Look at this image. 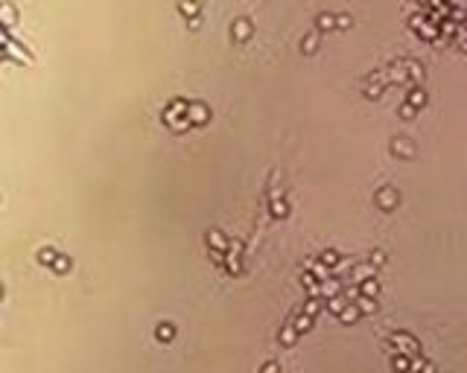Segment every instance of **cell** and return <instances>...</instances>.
<instances>
[{
  "mask_svg": "<svg viewBox=\"0 0 467 373\" xmlns=\"http://www.w3.org/2000/svg\"><path fill=\"white\" fill-rule=\"evenodd\" d=\"M374 201H377L380 210H394L397 204H400V193H397L394 186H380L377 196H374Z\"/></svg>",
  "mask_w": 467,
  "mask_h": 373,
  "instance_id": "6da1fadb",
  "label": "cell"
},
{
  "mask_svg": "<svg viewBox=\"0 0 467 373\" xmlns=\"http://www.w3.org/2000/svg\"><path fill=\"white\" fill-rule=\"evenodd\" d=\"M391 344L397 347V353H406V356H415L420 350V344L409 332H391Z\"/></svg>",
  "mask_w": 467,
  "mask_h": 373,
  "instance_id": "7a4b0ae2",
  "label": "cell"
},
{
  "mask_svg": "<svg viewBox=\"0 0 467 373\" xmlns=\"http://www.w3.org/2000/svg\"><path fill=\"white\" fill-rule=\"evenodd\" d=\"M187 117H190L193 126H205V123L210 120V108L205 102H190L187 105Z\"/></svg>",
  "mask_w": 467,
  "mask_h": 373,
  "instance_id": "3957f363",
  "label": "cell"
},
{
  "mask_svg": "<svg viewBox=\"0 0 467 373\" xmlns=\"http://www.w3.org/2000/svg\"><path fill=\"white\" fill-rule=\"evenodd\" d=\"M391 152L400 155V158H412V155H415V146H412V140H409V137H397L394 143H391Z\"/></svg>",
  "mask_w": 467,
  "mask_h": 373,
  "instance_id": "277c9868",
  "label": "cell"
},
{
  "mask_svg": "<svg viewBox=\"0 0 467 373\" xmlns=\"http://www.w3.org/2000/svg\"><path fill=\"white\" fill-rule=\"evenodd\" d=\"M321 294H324L327 301H330V297H339V294H342V283H339L336 277H327L324 283H321Z\"/></svg>",
  "mask_w": 467,
  "mask_h": 373,
  "instance_id": "5b68a950",
  "label": "cell"
},
{
  "mask_svg": "<svg viewBox=\"0 0 467 373\" xmlns=\"http://www.w3.org/2000/svg\"><path fill=\"white\" fill-rule=\"evenodd\" d=\"M359 318H362V309L356 306V303H348V306H345V312L339 315V321H342V324H356Z\"/></svg>",
  "mask_w": 467,
  "mask_h": 373,
  "instance_id": "8992f818",
  "label": "cell"
},
{
  "mask_svg": "<svg viewBox=\"0 0 467 373\" xmlns=\"http://www.w3.org/2000/svg\"><path fill=\"white\" fill-rule=\"evenodd\" d=\"M298 329H295V324H286L283 329H280V347H292L295 341H298Z\"/></svg>",
  "mask_w": 467,
  "mask_h": 373,
  "instance_id": "52a82bcc",
  "label": "cell"
},
{
  "mask_svg": "<svg viewBox=\"0 0 467 373\" xmlns=\"http://www.w3.org/2000/svg\"><path fill=\"white\" fill-rule=\"evenodd\" d=\"M391 367H394V373H409L412 370V359H409L406 353H394L391 356Z\"/></svg>",
  "mask_w": 467,
  "mask_h": 373,
  "instance_id": "ba28073f",
  "label": "cell"
},
{
  "mask_svg": "<svg viewBox=\"0 0 467 373\" xmlns=\"http://www.w3.org/2000/svg\"><path fill=\"white\" fill-rule=\"evenodd\" d=\"M359 294H365V297H377V294H380V280H377V277L362 280V283H359Z\"/></svg>",
  "mask_w": 467,
  "mask_h": 373,
  "instance_id": "9c48e42d",
  "label": "cell"
},
{
  "mask_svg": "<svg viewBox=\"0 0 467 373\" xmlns=\"http://www.w3.org/2000/svg\"><path fill=\"white\" fill-rule=\"evenodd\" d=\"M406 102L412 105V108H423V105H426V91H423V88H412Z\"/></svg>",
  "mask_w": 467,
  "mask_h": 373,
  "instance_id": "30bf717a",
  "label": "cell"
},
{
  "mask_svg": "<svg viewBox=\"0 0 467 373\" xmlns=\"http://www.w3.org/2000/svg\"><path fill=\"white\" fill-rule=\"evenodd\" d=\"M155 338H158V341H173V338H175V326L173 324H158V326H155Z\"/></svg>",
  "mask_w": 467,
  "mask_h": 373,
  "instance_id": "8fae6325",
  "label": "cell"
},
{
  "mask_svg": "<svg viewBox=\"0 0 467 373\" xmlns=\"http://www.w3.org/2000/svg\"><path fill=\"white\" fill-rule=\"evenodd\" d=\"M321 303H324L321 297H310V301L304 303V309H301V312H304V315H310V318H315V315L321 312Z\"/></svg>",
  "mask_w": 467,
  "mask_h": 373,
  "instance_id": "7c38bea8",
  "label": "cell"
},
{
  "mask_svg": "<svg viewBox=\"0 0 467 373\" xmlns=\"http://www.w3.org/2000/svg\"><path fill=\"white\" fill-rule=\"evenodd\" d=\"M356 306L362 309V315L377 312V301H374V297H365V294H359V297H356Z\"/></svg>",
  "mask_w": 467,
  "mask_h": 373,
  "instance_id": "4fadbf2b",
  "label": "cell"
},
{
  "mask_svg": "<svg viewBox=\"0 0 467 373\" xmlns=\"http://www.w3.org/2000/svg\"><path fill=\"white\" fill-rule=\"evenodd\" d=\"M286 213H289V207H286V201L275 196V198H272V216H278V219H283Z\"/></svg>",
  "mask_w": 467,
  "mask_h": 373,
  "instance_id": "5bb4252c",
  "label": "cell"
},
{
  "mask_svg": "<svg viewBox=\"0 0 467 373\" xmlns=\"http://www.w3.org/2000/svg\"><path fill=\"white\" fill-rule=\"evenodd\" d=\"M368 277H374V274H371V266H356V268H353V274H350V280H353V283H362V280H368Z\"/></svg>",
  "mask_w": 467,
  "mask_h": 373,
  "instance_id": "9a60e30c",
  "label": "cell"
},
{
  "mask_svg": "<svg viewBox=\"0 0 467 373\" xmlns=\"http://www.w3.org/2000/svg\"><path fill=\"white\" fill-rule=\"evenodd\" d=\"M345 306H348V303H345V297H342V294H339V297H330V301H327V309H330L333 315H342V312H345Z\"/></svg>",
  "mask_w": 467,
  "mask_h": 373,
  "instance_id": "2e32d148",
  "label": "cell"
},
{
  "mask_svg": "<svg viewBox=\"0 0 467 373\" xmlns=\"http://www.w3.org/2000/svg\"><path fill=\"white\" fill-rule=\"evenodd\" d=\"M292 324H295V329H298V332H307V329H310V326H313V318H310V315H298V318H295V321H292Z\"/></svg>",
  "mask_w": 467,
  "mask_h": 373,
  "instance_id": "e0dca14e",
  "label": "cell"
},
{
  "mask_svg": "<svg viewBox=\"0 0 467 373\" xmlns=\"http://www.w3.org/2000/svg\"><path fill=\"white\" fill-rule=\"evenodd\" d=\"M70 266H73V263H70V256H61V254H58V256H56V263H53V268H56L58 274L70 271Z\"/></svg>",
  "mask_w": 467,
  "mask_h": 373,
  "instance_id": "ac0fdd59",
  "label": "cell"
},
{
  "mask_svg": "<svg viewBox=\"0 0 467 373\" xmlns=\"http://www.w3.org/2000/svg\"><path fill=\"white\" fill-rule=\"evenodd\" d=\"M56 251H53V248H41V251H38V259H41V263H47V266H53V263H56Z\"/></svg>",
  "mask_w": 467,
  "mask_h": 373,
  "instance_id": "d6986e66",
  "label": "cell"
},
{
  "mask_svg": "<svg viewBox=\"0 0 467 373\" xmlns=\"http://www.w3.org/2000/svg\"><path fill=\"white\" fill-rule=\"evenodd\" d=\"M318 259H321V263H324L327 268H333V266H339V254L336 251H324V254L318 256Z\"/></svg>",
  "mask_w": 467,
  "mask_h": 373,
  "instance_id": "ffe728a7",
  "label": "cell"
},
{
  "mask_svg": "<svg viewBox=\"0 0 467 373\" xmlns=\"http://www.w3.org/2000/svg\"><path fill=\"white\" fill-rule=\"evenodd\" d=\"M248 32H251V23H248V21H237V38L243 41V38H248Z\"/></svg>",
  "mask_w": 467,
  "mask_h": 373,
  "instance_id": "44dd1931",
  "label": "cell"
},
{
  "mask_svg": "<svg viewBox=\"0 0 467 373\" xmlns=\"http://www.w3.org/2000/svg\"><path fill=\"white\" fill-rule=\"evenodd\" d=\"M208 242H213V245H216V248H225V245H228V242H225V236H222L219 231H210Z\"/></svg>",
  "mask_w": 467,
  "mask_h": 373,
  "instance_id": "7402d4cb",
  "label": "cell"
},
{
  "mask_svg": "<svg viewBox=\"0 0 467 373\" xmlns=\"http://www.w3.org/2000/svg\"><path fill=\"white\" fill-rule=\"evenodd\" d=\"M415 111H418V108H412L409 102L400 105V117H403V120H412V117H415Z\"/></svg>",
  "mask_w": 467,
  "mask_h": 373,
  "instance_id": "603a6c76",
  "label": "cell"
},
{
  "mask_svg": "<svg viewBox=\"0 0 467 373\" xmlns=\"http://www.w3.org/2000/svg\"><path fill=\"white\" fill-rule=\"evenodd\" d=\"M260 373H280V364H278V361H266Z\"/></svg>",
  "mask_w": 467,
  "mask_h": 373,
  "instance_id": "cb8c5ba5",
  "label": "cell"
},
{
  "mask_svg": "<svg viewBox=\"0 0 467 373\" xmlns=\"http://www.w3.org/2000/svg\"><path fill=\"white\" fill-rule=\"evenodd\" d=\"M318 26H321V29L333 26V15H321V18H318Z\"/></svg>",
  "mask_w": 467,
  "mask_h": 373,
  "instance_id": "d4e9b609",
  "label": "cell"
},
{
  "mask_svg": "<svg viewBox=\"0 0 467 373\" xmlns=\"http://www.w3.org/2000/svg\"><path fill=\"white\" fill-rule=\"evenodd\" d=\"M383 263H385V254H380V251L371 254V266H383Z\"/></svg>",
  "mask_w": 467,
  "mask_h": 373,
  "instance_id": "484cf974",
  "label": "cell"
},
{
  "mask_svg": "<svg viewBox=\"0 0 467 373\" xmlns=\"http://www.w3.org/2000/svg\"><path fill=\"white\" fill-rule=\"evenodd\" d=\"M304 50H315V35H307V38H304Z\"/></svg>",
  "mask_w": 467,
  "mask_h": 373,
  "instance_id": "4316f807",
  "label": "cell"
},
{
  "mask_svg": "<svg viewBox=\"0 0 467 373\" xmlns=\"http://www.w3.org/2000/svg\"><path fill=\"white\" fill-rule=\"evenodd\" d=\"M181 12H196V3H187L184 0V3H181Z\"/></svg>",
  "mask_w": 467,
  "mask_h": 373,
  "instance_id": "83f0119b",
  "label": "cell"
},
{
  "mask_svg": "<svg viewBox=\"0 0 467 373\" xmlns=\"http://www.w3.org/2000/svg\"><path fill=\"white\" fill-rule=\"evenodd\" d=\"M450 3H453V6H464L467 0H450Z\"/></svg>",
  "mask_w": 467,
  "mask_h": 373,
  "instance_id": "f1b7e54d",
  "label": "cell"
}]
</instances>
